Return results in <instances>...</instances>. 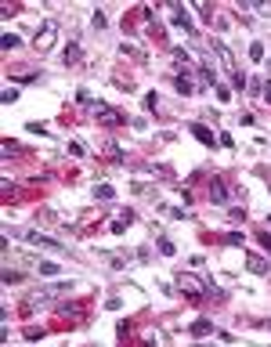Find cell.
I'll use <instances>...</instances> for the list:
<instances>
[{
	"label": "cell",
	"instance_id": "cell-30",
	"mask_svg": "<svg viewBox=\"0 0 271 347\" xmlns=\"http://www.w3.org/2000/svg\"><path fill=\"white\" fill-rule=\"evenodd\" d=\"M257 11H261V14H271V4H261Z\"/></svg>",
	"mask_w": 271,
	"mask_h": 347
},
{
	"label": "cell",
	"instance_id": "cell-20",
	"mask_svg": "<svg viewBox=\"0 0 271 347\" xmlns=\"http://www.w3.org/2000/svg\"><path fill=\"white\" fill-rule=\"evenodd\" d=\"M224 243H228V246H243V235H239V232H228V235H224Z\"/></svg>",
	"mask_w": 271,
	"mask_h": 347
},
{
	"label": "cell",
	"instance_id": "cell-14",
	"mask_svg": "<svg viewBox=\"0 0 271 347\" xmlns=\"http://www.w3.org/2000/svg\"><path fill=\"white\" fill-rule=\"evenodd\" d=\"M250 58H253V62H264V43H261V40L250 43Z\"/></svg>",
	"mask_w": 271,
	"mask_h": 347
},
{
	"label": "cell",
	"instance_id": "cell-9",
	"mask_svg": "<svg viewBox=\"0 0 271 347\" xmlns=\"http://www.w3.org/2000/svg\"><path fill=\"white\" fill-rule=\"evenodd\" d=\"M188 130H192V134H195V138H199L203 145H214V130H210V127H203V123H192Z\"/></svg>",
	"mask_w": 271,
	"mask_h": 347
},
{
	"label": "cell",
	"instance_id": "cell-8",
	"mask_svg": "<svg viewBox=\"0 0 271 347\" xmlns=\"http://www.w3.org/2000/svg\"><path fill=\"white\" fill-rule=\"evenodd\" d=\"M188 333H192V337H210V333H214V322L199 319V322H192V326H188Z\"/></svg>",
	"mask_w": 271,
	"mask_h": 347
},
{
	"label": "cell",
	"instance_id": "cell-25",
	"mask_svg": "<svg viewBox=\"0 0 271 347\" xmlns=\"http://www.w3.org/2000/svg\"><path fill=\"white\" fill-rule=\"evenodd\" d=\"M40 337H43V329H33V326L25 329V340H40Z\"/></svg>",
	"mask_w": 271,
	"mask_h": 347
},
{
	"label": "cell",
	"instance_id": "cell-29",
	"mask_svg": "<svg viewBox=\"0 0 271 347\" xmlns=\"http://www.w3.org/2000/svg\"><path fill=\"white\" fill-rule=\"evenodd\" d=\"M261 94H264V101H268V105H271V80H268V83H264V90H261Z\"/></svg>",
	"mask_w": 271,
	"mask_h": 347
},
{
	"label": "cell",
	"instance_id": "cell-11",
	"mask_svg": "<svg viewBox=\"0 0 271 347\" xmlns=\"http://www.w3.org/2000/svg\"><path fill=\"white\" fill-rule=\"evenodd\" d=\"M199 83L203 87H217V76H214V69H210V65H199Z\"/></svg>",
	"mask_w": 271,
	"mask_h": 347
},
{
	"label": "cell",
	"instance_id": "cell-6",
	"mask_svg": "<svg viewBox=\"0 0 271 347\" xmlns=\"http://www.w3.org/2000/svg\"><path fill=\"white\" fill-rule=\"evenodd\" d=\"M210 199H214V203H228V188H224V181L221 177H214V181H210Z\"/></svg>",
	"mask_w": 271,
	"mask_h": 347
},
{
	"label": "cell",
	"instance_id": "cell-15",
	"mask_svg": "<svg viewBox=\"0 0 271 347\" xmlns=\"http://www.w3.org/2000/svg\"><path fill=\"white\" fill-rule=\"evenodd\" d=\"M127 224H130V210H127L123 217H116V224H112V232H116V235H123V232H127Z\"/></svg>",
	"mask_w": 271,
	"mask_h": 347
},
{
	"label": "cell",
	"instance_id": "cell-1",
	"mask_svg": "<svg viewBox=\"0 0 271 347\" xmlns=\"http://www.w3.org/2000/svg\"><path fill=\"white\" fill-rule=\"evenodd\" d=\"M177 290L185 293L188 300H203V297H206V290H214V286H210L203 275H192V271H181V275H177Z\"/></svg>",
	"mask_w": 271,
	"mask_h": 347
},
{
	"label": "cell",
	"instance_id": "cell-12",
	"mask_svg": "<svg viewBox=\"0 0 271 347\" xmlns=\"http://www.w3.org/2000/svg\"><path fill=\"white\" fill-rule=\"evenodd\" d=\"M65 65H80V43H69L65 47Z\"/></svg>",
	"mask_w": 271,
	"mask_h": 347
},
{
	"label": "cell",
	"instance_id": "cell-17",
	"mask_svg": "<svg viewBox=\"0 0 271 347\" xmlns=\"http://www.w3.org/2000/svg\"><path fill=\"white\" fill-rule=\"evenodd\" d=\"M69 315H72V319H80L83 308H80V304H65V308H62V319H69Z\"/></svg>",
	"mask_w": 271,
	"mask_h": 347
},
{
	"label": "cell",
	"instance_id": "cell-7",
	"mask_svg": "<svg viewBox=\"0 0 271 347\" xmlns=\"http://www.w3.org/2000/svg\"><path fill=\"white\" fill-rule=\"evenodd\" d=\"M246 268L253 271V275H268V261L261 257V253H246Z\"/></svg>",
	"mask_w": 271,
	"mask_h": 347
},
{
	"label": "cell",
	"instance_id": "cell-16",
	"mask_svg": "<svg viewBox=\"0 0 271 347\" xmlns=\"http://www.w3.org/2000/svg\"><path fill=\"white\" fill-rule=\"evenodd\" d=\"M0 43H4V51H14V47H18V36H14V33H4V40H0Z\"/></svg>",
	"mask_w": 271,
	"mask_h": 347
},
{
	"label": "cell",
	"instance_id": "cell-3",
	"mask_svg": "<svg viewBox=\"0 0 271 347\" xmlns=\"http://www.w3.org/2000/svg\"><path fill=\"white\" fill-rule=\"evenodd\" d=\"M54 40H58V25H54V22H43L40 33H36V40H33V47H36L40 54H47V51L54 47Z\"/></svg>",
	"mask_w": 271,
	"mask_h": 347
},
{
	"label": "cell",
	"instance_id": "cell-2",
	"mask_svg": "<svg viewBox=\"0 0 271 347\" xmlns=\"http://www.w3.org/2000/svg\"><path fill=\"white\" fill-rule=\"evenodd\" d=\"M87 109H90V116H94L98 123H105V127H119V123H127V116L119 112V109H112V105H105V101H90Z\"/></svg>",
	"mask_w": 271,
	"mask_h": 347
},
{
	"label": "cell",
	"instance_id": "cell-23",
	"mask_svg": "<svg viewBox=\"0 0 271 347\" xmlns=\"http://www.w3.org/2000/svg\"><path fill=\"white\" fill-rule=\"evenodd\" d=\"M228 217H232V221H243V217H246V210H243V206H232V210H228Z\"/></svg>",
	"mask_w": 271,
	"mask_h": 347
},
{
	"label": "cell",
	"instance_id": "cell-5",
	"mask_svg": "<svg viewBox=\"0 0 271 347\" xmlns=\"http://www.w3.org/2000/svg\"><path fill=\"white\" fill-rule=\"evenodd\" d=\"M174 25H177V29H185L188 36H195V25H192V14H188L185 7H177V4H174Z\"/></svg>",
	"mask_w": 271,
	"mask_h": 347
},
{
	"label": "cell",
	"instance_id": "cell-21",
	"mask_svg": "<svg viewBox=\"0 0 271 347\" xmlns=\"http://www.w3.org/2000/svg\"><path fill=\"white\" fill-rule=\"evenodd\" d=\"M159 253H167V257H174V243H170V239H159Z\"/></svg>",
	"mask_w": 271,
	"mask_h": 347
},
{
	"label": "cell",
	"instance_id": "cell-10",
	"mask_svg": "<svg viewBox=\"0 0 271 347\" xmlns=\"http://www.w3.org/2000/svg\"><path fill=\"white\" fill-rule=\"evenodd\" d=\"M177 94H195V83L188 72H177Z\"/></svg>",
	"mask_w": 271,
	"mask_h": 347
},
{
	"label": "cell",
	"instance_id": "cell-13",
	"mask_svg": "<svg viewBox=\"0 0 271 347\" xmlns=\"http://www.w3.org/2000/svg\"><path fill=\"white\" fill-rule=\"evenodd\" d=\"M94 195L109 203V199H116V188H112V185H98V188H94Z\"/></svg>",
	"mask_w": 271,
	"mask_h": 347
},
{
	"label": "cell",
	"instance_id": "cell-26",
	"mask_svg": "<svg viewBox=\"0 0 271 347\" xmlns=\"http://www.w3.org/2000/svg\"><path fill=\"white\" fill-rule=\"evenodd\" d=\"M0 98H4V101H7V105H11V101H14V98H18V90H14V87H7V90H4V94H0Z\"/></svg>",
	"mask_w": 271,
	"mask_h": 347
},
{
	"label": "cell",
	"instance_id": "cell-28",
	"mask_svg": "<svg viewBox=\"0 0 271 347\" xmlns=\"http://www.w3.org/2000/svg\"><path fill=\"white\" fill-rule=\"evenodd\" d=\"M257 239H261V246H264V250H271V232H261Z\"/></svg>",
	"mask_w": 271,
	"mask_h": 347
},
{
	"label": "cell",
	"instance_id": "cell-18",
	"mask_svg": "<svg viewBox=\"0 0 271 347\" xmlns=\"http://www.w3.org/2000/svg\"><path fill=\"white\" fill-rule=\"evenodd\" d=\"M58 271H62V268H58L54 261H43L40 264V275H58Z\"/></svg>",
	"mask_w": 271,
	"mask_h": 347
},
{
	"label": "cell",
	"instance_id": "cell-19",
	"mask_svg": "<svg viewBox=\"0 0 271 347\" xmlns=\"http://www.w3.org/2000/svg\"><path fill=\"white\" fill-rule=\"evenodd\" d=\"M18 282H22L18 271H4V286H18Z\"/></svg>",
	"mask_w": 271,
	"mask_h": 347
},
{
	"label": "cell",
	"instance_id": "cell-4",
	"mask_svg": "<svg viewBox=\"0 0 271 347\" xmlns=\"http://www.w3.org/2000/svg\"><path fill=\"white\" fill-rule=\"evenodd\" d=\"M33 246H47V250H58V253H65V243H58V239H51V235H40V232H29L25 235Z\"/></svg>",
	"mask_w": 271,
	"mask_h": 347
},
{
	"label": "cell",
	"instance_id": "cell-24",
	"mask_svg": "<svg viewBox=\"0 0 271 347\" xmlns=\"http://www.w3.org/2000/svg\"><path fill=\"white\" fill-rule=\"evenodd\" d=\"M109 156H112V159H123V148H119L116 141H109Z\"/></svg>",
	"mask_w": 271,
	"mask_h": 347
},
{
	"label": "cell",
	"instance_id": "cell-22",
	"mask_svg": "<svg viewBox=\"0 0 271 347\" xmlns=\"http://www.w3.org/2000/svg\"><path fill=\"white\" fill-rule=\"evenodd\" d=\"M217 141H221V148H232V134H228V130H221V134H217Z\"/></svg>",
	"mask_w": 271,
	"mask_h": 347
},
{
	"label": "cell",
	"instance_id": "cell-27",
	"mask_svg": "<svg viewBox=\"0 0 271 347\" xmlns=\"http://www.w3.org/2000/svg\"><path fill=\"white\" fill-rule=\"evenodd\" d=\"M105 22H109V18H105L101 11H94V29H105Z\"/></svg>",
	"mask_w": 271,
	"mask_h": 347
}]
</instances>
